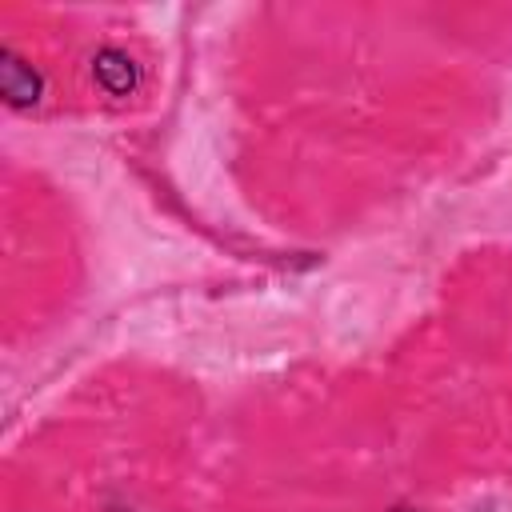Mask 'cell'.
<instances>
[{"mask_svg":"<svg viewBox=\"0 0 512 512\" xmlns=\"http://www.w3.org/2000/svg\"><path fill=\"white\" fill-rule=\"evenodd\" d=\"M36 88H40L36 72L24 68L16 56H4V96L12 104H28V100H36Z\"/></svg>","mask_w":512,"mask_h":512,"instance_id":"2","label":"cell"},{"mask_svg":"<svg viewBox=\"0 0 512 512\" xmlns=\"http://www.w3.org/2000/svg\"><path fill=\"white\" fill-rule=\"evenodd\" d=\"M96 76H100V84H104L108 92H116V96L132 92V84H136L132 60H128L124 52H116V48H108V52L96 56Z\"/></svg>","mask_w":512,"mask_h":512,"instance_id":"1","label":"cell"}]
</instances>
